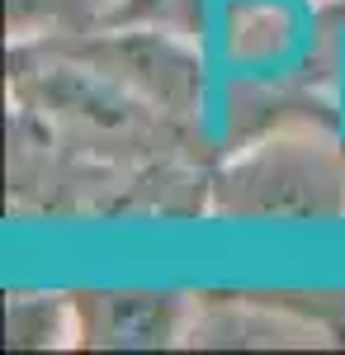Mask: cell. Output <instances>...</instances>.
<instances>
[{
	"mask_svg": "<svg viewBox=\"0 0 345 355\" xmlns=\"http://www.w3.org/2000/svg\"><path fill=\"white\" fill-rule=\"evenodd\" d=\"M10 33L19 43L85 38L123 19V0H10Z\"/></svg>",
	"mask_w": 345,
	"mask_h": 355,
	"instance_id": "cell-3",
	"label": "cell"
},
{
	"mask_svg": "<svg viewBox=\"0 0 345 355\" xmlns=\"http://www.w3.org/2000/svg\"><path fill=\"white\" fill-rule=\"evenodd\" d=\"M76 341L100 351H137V346H170L189 331V303L180 294L157 289H90L71 299Z\"/></svg>",
	"mask_w": 345,
	"mask_h": 355,
	"instance_id": "cell-2",
	"label": "cell"
},
{
	"mask_svg": "<svg viewBox=\"0 0 345 355\" xmlns=\"http://www.w3.org/2000/svg\"><path fill=\"white\" fill-rule=\"evenodd\" d=\"M218 209L241 218H331L345 209V180L308 142H265L222 171Z\"/></svg>",
	"mask_w": 345,
	"mask_h": 355,
	"instance_id": "cell-1",
	"label": "cell"
}]
</instances>
